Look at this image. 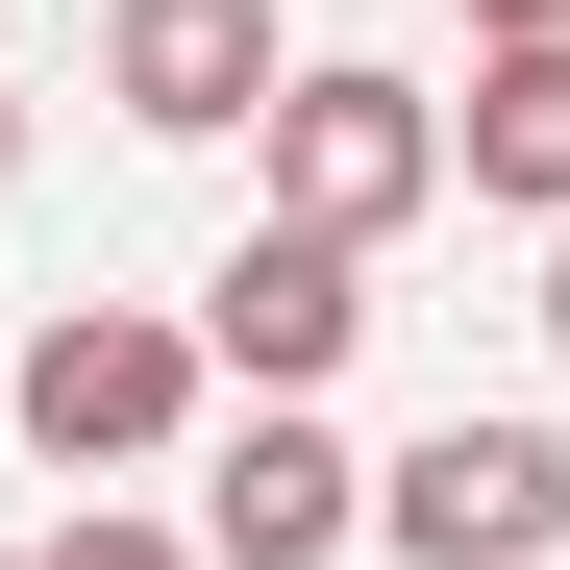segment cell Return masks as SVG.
<instances>
[{
  "instance_id": "cell-1",
  "label": "cell",
  "mask_w": 570,
  "mask_h": 570,
  "mask_svg": "<svg viewBox=\"0 0 570 570\" xmlns=\"http://www.w3.org/2000/svg\"><path fill=\"white\" fill-rule=\"evenodd\" d=\"M199 397H224L199 298H50L26 347H0V422H26L50 471H174V446H199Z\"/></svg>"
},
{
  "instance_id": "cell-4",
  "label": "cell",
  "mask_w": 570,
  "mask_h": 570,
  "mask_svg": "<svg viewBox=\"0 0 570 570\" xmlns=\"http://www.w3.org/2000/svg\"><path fill=\"white\" fill-rule=\"evenodd\" d=\"M347 546H372V446H347L323 397L199 422V570H347Z\"/></svg>"
},
{
  "instance_id": "cell-3",
  "label": "cell",
  "mask_w": 570,
  "mask_h": 570,
  "mask_svg": "<svg viewBox=\"0 0 570 570\" xmlns=\"http://www.w3.org/2000/svg\"><path fill=\"white\" fill-rule=\"evenodd\" d=\"M372 546H397V570H546L570 546V422H422L397 471H372Z\"/></svg>"
},
{
  "instance_id": "cell-10",
  "label": "cell",
  "mask_w": 570,
  "mask_h": 570,
  "mask_svg": "<svg viewBox=\"0 0 570 570\" xmlns=\"http://www.w3.org/2000/svg\"><path fill=\"white\" fill-rule=\"evenodd\" d=\"M546 347H570V224H546Z\"/></svg>"
},
{
  "instance_id": "cell-5",
  "label": "cell",
  "mask_w": 570,
  "mask_h": 570,
  "mask_svg": "<svg viewBox=\"0 0 570 570\" xmlns=\"http://www.w3.org/2000/svg\"><path fill=\"white\" fill-rule=\"evenodd\" d=\"M199 347L248 372V397H323V372L372 347V248H347V224H273V199H248V248L199 273Z\"/></svg>"
},
{
  "instance_id": "cell-8",
  "label": "cell",
  "mask_w": 570,
  "mask_h": 570,
  "mask_svg": "<svg viewBox=\"0 0 570 570\" xmlns=\"http://www.w3.org/2000/svg\"><path fill=\"white\" fill-rule=\"evenodd\" d=\"M26 570H199V521H149V497H75V546H26Z\"/></svg>"
},
{
  "instance_id": "cell-2",
  "label": "cell",
  "mask_w": 570,
  "mask_h": 570,
  "mask_svg": "<svg viewBox=\"0 0 570 570\" xmlns=\"http://www.w3.org/2000/svg\"><path fill=\"white\" fill-rule=\"evenodd\" d=\"M248 149H273V224H347V248H397V224L446 199V100H422V75H372V50H298Z\"/></svg>"
},
{
  "instance_id": "cell-11",
  "label": "cell",
  "mask_w": 570,
  "mask_h": 570,
  "mask_svg": "<svg viewBox=\"0 0 570 570\" xmlns=\"http://www.w3.org/2000/svg\"><path fill=\"white\" fill-rule=\"evenodd\" d=\"M0 174H26V75H0Z\"/></svg>"
},
{
  "instance_id": "cell-7",
  "label": "cell",
  "mask_w": 570,
  "mask_h": 570,
  "mask_svg": "<svg viewBox=\"0 0 570 570\" xmlns=\"http://www.w3.org/2000/svg\"><path fill=\"white\" fill-rule=\"evenodd\" d=\"M446 199L570 224V50H471V100H446Z\"/></svg>"
},
{
  "instance_id": "cell-6",
  "label": "cell",
  "mask_w": 570,
  "mask_h": 570,
  "mask_svg": "<svg viewBox=\"0 0 570 570\" xmlns=\"http://www.w3.org/2000/svg\"><path fill=\"white\" fill-rule=\"evenodd\" d=\"M273 0H100V100L149 125V149H248L273 125Z\"/></svg>"
},
{
  "instance_id": "cell-9",
  "label": "cell",
  "mask_w": 570,
  "mask_h": 570,
  "mask_svg": "<svg viewBox=\"0 0 570 570\" xmlns=\"http://www.w3.org/2000/svg\"><path fill=\"white\" fill-rule=\"evenodd\" d=\"M471 50H570V0H471Z\"/></svg>"
}]
</instances>
